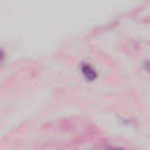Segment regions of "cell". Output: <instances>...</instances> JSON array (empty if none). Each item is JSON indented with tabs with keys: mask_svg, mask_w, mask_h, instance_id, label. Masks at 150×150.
<instances>
[{
	"mask_svg": "<svg viewBox=\"0 0 150 150\" xmlns=\"http://www.w3.org/2000/svg\"><path fill=\"white\" fill-rule=\"evenodd\" d=\"M81 74L88 81H94L97 77V71L89 63H81Z\"/></svg>",
	"mask_w": 150,
	"mask_h": 150,
	"instance_id": "cell-1",
	"label": "cell"
},
{
	"mask_svg": "<svg viewBox=\"0 0 150 150\" xmlns=\"http://www.w3.org/2000/svg\"><path fill=\"white\" fill-rule=\"evenodd\" d=\"M4 59H5V53H4L2 49H0V62H1Z\"/></svg>",
	"mask_w": 150,
	"mask_h": 150,
	"instance_id": "cell-2",
	"label": "cell"
}]
</instances>
